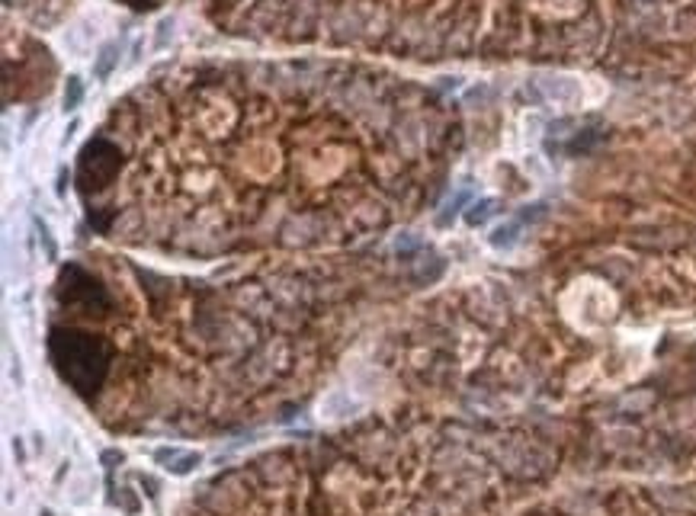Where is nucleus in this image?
Instances as JSON below:
<instances>
[{
    "label": "nucleus",
    "instance_id": "1",
    "mask_svg": "<svg viewBox=\"0 0 696 516\" xmlns=\"http://www.w3.org/2000/svg\"><path fill=\"white\" fill-rule=\"evenodd\" d=\"M436 90L347 58L154 71L77 157L96 235L161 260L343 250L433 202L455 145Z\"/></svg>",
    "mask_w": 696,
    "mask_h": 516
},
{
    "label": "nucleus",
    "instance_id": "2",
    "mask_svg": "<svg viewBox=\"0 0 696 516\" xmlns=\"http://www.w3.org/2000/svg\"><path fill=\"white\" fill-rule=\"evenodd\" d=\"M543 10L568 16L549 0H209V20L231 39L402 61L504 52Z\"/></svg>",
    "mask_w": 696,
    "mask_h": 516
},
{
    "label": "nucleus",
    "instance_id": "3",
    "mask_svg": "<svg viewBox=\"0 0 696 516\" xmlns=\"http://www.w3.org/2000/svg\"><path fill=\"white\" fill-rule=\"evenodd\" d=\"M520 228H523V221H507V225H501V228H495V235H491V247L497 250H507L517 244V237H520Z\"/></svg>",
    "mask_w": 696,
    "mask_h": 516
},
{
    "label": "nucleus",
    "instance_id": "4",
    "mask_svg": "<svg viewBox=\"0 0 696 516\" xmlns=\"http://www.w3.org/2000/svg\"><path fill=\"white\" fill-rule=\"evenodd\" d=\"M84 96V87L77 77H67V94H65V109H77V103H81Z\"/></svg>",
    "mask_w": 696,
    "mask_h": 516
},
{
    "label": "nucleus",
    "instance_id": "5",
    "mask_svg": "<svg viewBox=\"0 0 696 516\" xmlns=\"http://www.w3.org/2000/svg\"><path fill=\"white\" fill-rule=\"evenodd\" d=\"M491 212H495V199H485V202H478V206H475V212L465 215V221H469V225H482Z\"/></svg>",
    "mask_w": 696,
    "mask_h": 516
},
{
    "label": "nucleus",
    "instance_id": "6",
    "mask_svg": "<svg viewBox=\"0 0 696 516\" xmlns=\"http://www.w3.org/2000/svg\"><path fill=\"white\" fill-rule=\"evenodd\" d=\"M113 52H116L113 45H109L106 52H103V61H100V67H96V74H100V77H106V74H109V64H113Z\"/></svg>",
    "mask_w": 696,
    "mask_h": 516
}]
</instances>
